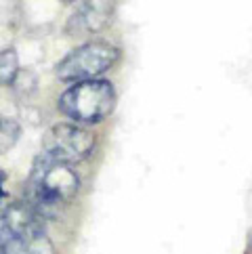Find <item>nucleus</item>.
<instances>
[{"instance_id":"f257e3e1","label":"nucleus","mask_w":252,"mask_h":254,"mask_svg":"<svg viewBox=\"0 0 252 254\" xmlns=\"http://www.w3.org/2000/svg\"><path fill=\"white\" fill-rule=\"evenodd\" d=\"M80 191V177L74 164L55 160L49 153H38L30 177L23 183V202L44 221L57 219Z\"/></svg>"},{"instance_id":"f03ea898","label":"nucleus","mask_w":252,"mask_h":254,"mask_svg":"<svg viewBox=\"0 0 252 254\" xmlns=\"http://www.w3.org/2000/svg\"><path fill=\"white\" fill-rule=\"evenodd\" d=\"M0 250L4 254H57L44 219L25 202L0 206Z\"/></svg>"},{"instance_id":"7ed1b4c3","label":"nucleus","mask_w":252,"mask_h":254,"mask_svg":"<svg viewBox=\"0 0 252 254\" xmlns=\"http://www.w3.org/2000/svg\"><path fill=\"white\" fill-rule=\"evenodd\" d=\"M59 110L76 124H99L114 112L116 90L107 80H82L74 82L59 97Z\"/></svg>"},{"instance_id":"20e7f679","label":"nucleus","mask_w":252,"mask_h":254,"mask_svg":"<svg viewBox=\"0 0 252 254\" xmlns=\"http://www.w3.org/2000/svg\"><path fill=\"white\" fill-rule=\"evenodd\" d=\"M120 59V51L116 44L107 40H88L69 51L57 67L55 76L63 82H82V80H95L107 69H112Z\"/></svg>"},{"instance_id":"39448f33","label":"nucleus","mask_w":252,"mask_h":254,"mask_svg":"<svg viewBox=\"0 0 252 254\" xmlns=\"http://www.w3.org/2000/svg\"><path fill=\"white\" fill-rule=\"evenodd\" d=\"M95 134L76 122H57L44 132L42 151L55 160L78 164L84 162L95 149Z\"/></svg>"},{"instance_id":"423d86ee","label":"nucleus","mask_w":252,"mask_h":254,"mask_svg":"<svg viewBox=\"0 0 252 254\" xmlns=\"http://www.w3.org/2000/svg\"><path fill=\"white\" fill-rule=\"evenodd\" d=\"M112 8V0H78L65 23V34L71 38H91L103 32L110 25Z\"/></svg>"},{"instance_id":"0eeeda50","label":"nucleus","mask_w":252,"mask_h":254,"mask_svg":"<svg viewBox=\"0 0 252 254\" xmlns=\"http://www.w3.org/2000/svg\"><path fill=\"white\" fill-rule=\"evenodd\" d=\"M21 137V124L15 118H0V156L11 151Z\"/></svg>"},{"instance_id":"6e6552de","label":"nucleus","mask_w":252,"mask_h":254,"mask_svg":"<svg viewBox=\"0 0 252 254\" xmlns=\"http://www.w3.org/2000/svg\"><path fill=\"white\" fill-rule=\"evenodd\" d=\"M17 71H19V57L15 49L0 51V86H11Z\"/></svg>"},{"instance_id":"1a4fd4ad","label":"nucleus","mask_w":252,"mask_h":254,"mask_svg":"<svg viewBox=\"0 0 252 254\" xmlns=\"http://www.w3.org/2000/svg\"><path fill=\"white\" fill-rule=\"evenodd\" d=\"M11 88H13L15 95L30 97V95H34V90H36V76L32 74V71L19 69L17 71V76H15V80L11 82Z\"/></svg>"},{"instance_id":"9d476101","label":"nucleus","mask_w":252,"mask_h":254,"mask_svg":"<svg viewBox=\"0 0 252 254\" xmlns=\"http://www.w3.org/2000/svg\"><path fill=\"white\" fill-rule=\"evenodd\" d=\"M4 183H6V175L4 170H0V206H2V202L6 199V191H4Z\"/></svg>"},{"instance_id":"9b49d317","label":"nucleus","mask_w":252,"mask_h":254,"mask_svg":"<svg viewBox=\"0 0 252 254\" xmlns=\"http://www.w3.org/2000/svg\"><path fill=\"white\" fill-rule=\"evenodd\" d=\"M61 2H63V4H76L78 0H61Z\"/></svg>"},{"instance_id":"f8f14e48","label":"nucleus","mask_w":252,"mask_h":254,"mask_svg":"<svg viewBox=\"0 0 252 254\" xmlns=\"http://www.w3.org/2000/svg\"><path fill=\"white\" fill-rule=\"evenodd\" d=\"M0 254H4V252H2V250H0Z\"/></svg>"}]
</instances>
